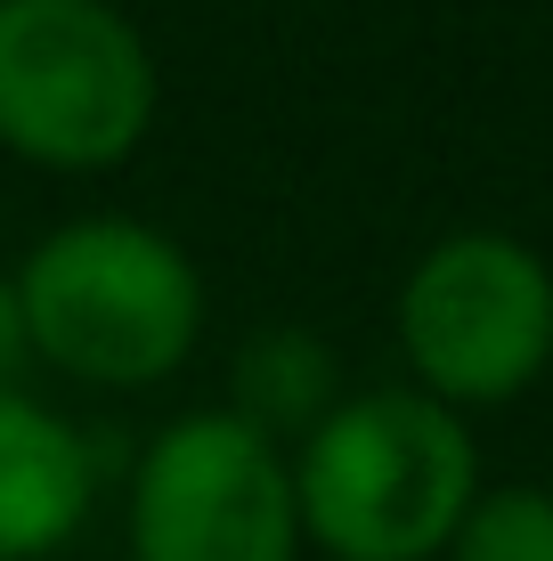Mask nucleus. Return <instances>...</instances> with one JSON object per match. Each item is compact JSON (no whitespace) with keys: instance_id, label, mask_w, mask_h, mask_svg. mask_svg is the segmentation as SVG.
Here are the masks:
<instances>
[{"instance_id":"f257e3e1","label":"nucleus","mask_w":553,"mask_h":561,"mask_svg":"<svg viewBox=\"0 0 553 561\" xmlns=\"http://www.w3.org/2000/svg\"><path fill=\"white\" fill-rule=\"evenodd\" d=\"M9 309L25 358L90 391H147L204 342V268L139 211H82L16 261Z\"/></svg>"},{"instance_id":"f03ea898","label":"nucleus","mask_w":553,"mask_h":561,"mask_svg":"<svg viewBox=\"0 0 553 561\" xmlns=\"http://www.w3.org/2000/svg\"><path fill=\"white\" fill-rule=\"evenodd\" d=\"M481 496V448L464 415L424 391H342V408L293 448L301 546L326 561H431Z\"/></svg>"},{"instance_id":"7ed1b4c3","label":"nucleus","mask_w":553,"mask_h":561,"mask_svg":"<svg viewBox=\"0 0 553 561\" xmlns=\"http://www.w3.org/2000/svg\"><path fill=\"white\" fill-rule=\"evenodd\" d=\"M163 66L114 0H0V147L33 171H114L147 147Z\"/></svg>"},{"instance_id":"20e7f679","label":"nucleus","mask_w":553,"mask_h":561,"mask_svg":"<svg viewBox=\"0 0 553 561\" xmlns=\"http://www.w3.org/2000/svg\"><path fill=\"white\" fill-rule=\"evenodd\" d=\"M399 358L440 408H497L553 358V268L505 228H456L399 285Z\"/></svg>"},{"instance_id":"39448f33","label":"nucleus","mask_w":553,"mask_h":561,"mask_svg":"<svg viewBox=\"0 0 553 561\" xmlns=\"http://www.w3.org/2000/svg\"><path fill=\"white\" fill-rule=\"evenodd\" d=\"M130 561H301L293 456L228 408H187L147 432L123 489Z\"/></svg>"},{"instance_id":"423d86ee","label":"nucleus","mask_w":553,"mask_h":561,"mask_svg":"<svg viewBox=\"0 0 553 561\" xmlns=\"http://www.w3.org/2000/svg\"><path fill=\"white\" fill-rule=\"evenodd\" d=\"M99 505V439L0 375V561H49Z\"/></svg>"},{"instance_id":"0eeeda50","label":"nucleus","mask_w":553,"mask_h":561,"mask_svg":"<svg viewBox=\"0 0 553 561\" xmlns=\"http://www.w3.org/2000/svg\"><path fill=\"white\" fill-rule=\"evenodd\" d=\"M342 408V382H334V351L301 325H261L253 342L228 366V415H244L261 439H277L285 456L318 432Z\"/></svg>"},{"instance_id":"6e6552de","label":"nucleus","mask_w":553,"mask_h":561,"mask_svg":"<svg viewBox=\"0 0 553 561\" xmlns=\"http://www.w3.org/2000/svg\"><path fill=\"white\" fill-rule=\"evenodd\" d=\"M448 561H553V489H481L448 537Z\"/></svg>"}]
</instances>
